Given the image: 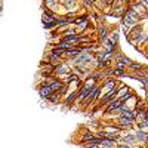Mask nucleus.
<instances>
[{
  "label": "nucleus",
  "mask_w": 148,
  "mask_h": 148,
  "mask_svg": "<svg viewBox=\"0 0 148 148\" xmlns=\"http://www.w3.org/2000/svg\"><path fill=\"white\" fill-rule=\"evenodd\" d=\"M79 95H80V92L79 90H73L71 93H70V96L65 99V105H71V104H74V101L79 98Z\"/></svg>",
  "instance_id": "7"
},
{
  "label": "nucleus",
  "mask_w": 148,
  "mask_h": 148,
  "mask_svg": "<svg viewBox=\"0 0 148 148\" xmlns=\"http://www.w3.org/2000/svg\"><path fill=\"white\" fill-rule=\"evenodd\" d=\"M65 83H62L61 80H56V79H53L52 82H51V88L53 89V92H59L61 89H62V86H64Z\"/></svg>",
  "instance_id": "8"
},
{
  "label": "nucleus",
  "mask_w": 148,
  "mask_h": 148,
  "mask_svg": "<svg viewBox=\"0 0 148 148\" xmlns=\"http://www.w3.org/2000/svg\"><path fill=\"white\" fill-rule=\"evenodd\" d=\"M102 3H105V5H108V3H111V0H101Z\"/></svg>",
  "instance_id": "27"
},
{
  "label": "nucleus",
  "mask_w": 148,
  "mask_h": 148,
  "mask_svg": "<svg viewBox=\"0 0 148 148\" xmlns=\"http://www.w3.org/2000/svg\"><path fill=\"white\" fill-rule=\"evenodd\" d=\"M52 55H56V56H64V55H65V49L55 47V49H52Z\"/></svg>",
  "instance_id": "15"
},
{
  "label": "nucleus",
  "mask_w": 148,
  "mask_h": 148,
  "mask_svg": "<svg viewBox=\"0 0 148 148\" xmlns=\"http://www.w3.org/2000/svg\"><path fill=\"white\" fill-rule=\"evenodd\" d=\"M116 145H117L116 139H108V138L102 139V144H101V147H116Z\"/></svg>",
  "instance_id": "13"
},
{
  "label": "nucleus",
  "mask_w": 148,
  "mask_h": 148,
  "mask_svg": "<svg viewBox=\"0 0 148 148\" xmlns=\"http://www.w3.org/2000/svg\"><path fill=\"white\" fill-rule=\"evenodd\" d=\"M130 0H121V3H129Z\"/></svg>",
  "instance_id": "28"
},
{
  "label": "nucleus",
  "mask_w": 148,
  "mask_h": 148,
  "mask_svg": "<svg viewBox=\"0 0 148 148\" xmlns=\"http://www.w3.org/2000/svg\"><path fill=\"white\" fill-rule=\"evenodd\" d=\"M86 25H88V19H86L84 22H82V24H79V27H80V31H83V30L86 28Z\"/></svg>",
  "instance_id": "24"
},
{
  "label": "nucleus",
  "mask_w": 148,
  "mask_h": 148,
  "mask_svg": "<svg viewBox=\"0 0 148 148\" xmlns=\"http://www.w3.org/2000/svg\"><path fill=\"white\" fill-rule=\"evenodd\" d=\"M83 51V47H71V49H68V51H65V58H70V59H74L80 52Z\"/></svg>",
  "instance_id": "4"
},
{
  "label": "nucleus",
  "mask_w": 148,
  "mask_h": 148,
  "mask_svg": "<svg viewBox=\"0 0 148 148\" xmlns=\"http://www.w3.org/2000/svg\"><path fill=\"white\" fill-rule=\"evenodd\" d=\"M84 3H86V6H92V2H90V0H84Z\"/></svg>",
  "instance_id": "26"
},
{
  "label": "nucleus",
  "mask_w": 148,
  "mask_h": 148,
  "mask_svg": "<svg viewBox=\"0 0 148 148\" xmlns=\"http://www.w3.org/2000/svg\"><path fill=\"white\" fill-rule=\"evenodd\" d=\"M99 37L104 42L108 39V30H107V27H99Z\"/></svg>",
  "instance_id": "14"
},
{
  "label": "nucleus",
  "mask_w": 148,
  "mask_h": 148,
  "mask_svg": "<svg viewBox=\"0 0 148 148\" xmlns=\"http://www.w3.org/2000/svg\"><path fill=\"white\" fill-rule=\"evenodd\" d=\"M147 42H148V36H147Z\"/></svg>",
  "instance_id": "29"
},
{
  "label": "nucleus",
  "mask_w": 148,
  "mask_h": 148,
  "mask_svg": "<svg viewBox=\"0 0 148 148\" xmlns=\"http://www.w3.org/2000/svg\"><path fill=\"white\" fill-rule=\"evenodd\" d=\"M129 92H130V89H127V88H125V86H123L121 90H119V92H117V98L125 96V95H126V93H129Z\"/></svg>",
  "instance_id": "18"
},
{
  "label": "nucleus",
  "mask_w": 148,
  "mask_h": 148,
  "mask_svg": "<svg viewBox=\"0 0 148 148\" xmlns=\"http://www.w3.org/2000/svg\"><path fill=\"white\" fill-rule=\"evenodd\" d=\"M39 93H40V96L42 98H45V99H47L49 96H51L52 93H53V89L51 88V84H42L40 86V89H39Z\"/></svg>",
  "instance_id": "3"
},
{
  "label": "nucleus",
  "mask_w": 148,
  "mask_h": 148,
  "mask_svg": "<svg viewBox=\"0 0 148 148\" xmlns=\"http://www.w3.org/2000/svg\"><path fill=\"white\" fill-rule=\"evenodd\" d=\"M116 58H117V61H121V62H125L126 65H130L132 64V61L129 58H126L125 55H116Z\"/></svg>",
  "instance_id": "17"
},
{
  "label": "nucleus",
  "mask_w": 148,
  "mask_h": 148,
  "mask_svg": "<svg viewBox=\"0 0 148 148\" xmlns=\"http://www.w3.org/2000/svg\"><path fill=\"white\" fill-rule=\"evenodd\" d=\"M136 141H138V138H136V133H135V135H133V133L125 135V138H123V142H126L129 147H130V145H133Z\"/></svg>",
  "instance_id": "6"
},
{
  "label": "nucleus",
  "mask_w": 148,
  "mask_h": 148,
  "mask_svg": "<svg viewBox=\"0 0 148 148\" xmlns=\"http://www.w3.org/2000/svg\"><path fill=\"white\" fill-rule=\"evenodd\" d=\"M46 3H47V6H53V5H56V0H46Z\"/></svg>",
  "instance_id": "25"
},
{
  "label": "nucleus",
  "mask_w": 148,
  "mask_h": 148,
  "mask_svg": "<svg viewBox=\"0 0 148 148\" xmlns=\"http://www.w3.org/2000/svg\"><path fill=\"white\" fill-rule=\"evenodd\" d=\"M49 62H51L53 67H58V65L62 64V61H61V56H56V55L51 53V56H49Z\"/></svg>",
  "instance_id": "10"
},
{
  "label": "nucleus",
  "mask_w": 148,
  "mask_h": 148,
  "mask_svg": "<svg viewBox=\"0 0 148 148\" xmlns=\"http://www.w3.org/2000/svg\"><path fill=\"white\" fill-rule=\"evenodd\" d=\"M86 19H88L86 16H79V18H76V19H74V22H76V24H82V22H84Z\"/></svg>",
  "instance_id": "23"
},
{
  "label": "nucleus",
  "mask_w": 148,
  "mask_h": 148,
  "mask_svg": "<svg viewBox=\"0 0 148 148\" xmlns=\"http://www.w3.org/2000/svg\"><path fill=\"white\" fill-rule=\"evenodd\" d=\"M101 90H102V86H99V84H95V88L90 90V93L86 96V99L83 101L84 102V105H89L90 102H93L96 98H99L101 96Z\"/></svg>",
  "instance_id": "1"
},
{
  "label": "nucleus",
  "mask_w": 148,
  "mask_h": 148,
  "mask_svg": "<svg viewBox=\"0 0 148 148\" xmlns=\"http://www.w3.org/2000/svg\"><path fill=\"white\" fill-rule=\"evenodd\" d=\"M92 59H93V56H92L88 51H82L76 58L73 59V62L76 64V65H77V64H88V62H90Z\"/></svg>",
  "instance_id": "2"
},
{
  "label": "nucleus",
  "mask_w": 148,
  "mask_h": 148,
  "mask_svg": "<svg viewBox=\"0 0 148 148\" xmlns=\"http://www.w3.org/2000/svg\"><path fill=\"white\" fill-rule=\"evenodd\" d=\"M70 71H71V68L67 67V65H64V64H61V65L55 67V73L58 74V76H68Z\"/></svg>",
  "instance_id": "5"
},
{
  "label": "nucleus",
  "mask_w": 148,
  "mask_h": 148,
  "mask_svg": "<svg viewBox=\"0 0 148 148\" xmlns=\"http://www.w3.org/2000/svg\"><path fill=\"white\" fill-rule=\"evenodd\" d=\"M53 21H56L55 16L49 15V14H43V27H45V25H49V24H52Z\"/></svg>",
  "instance_id": "12"
},
{
  "label": "nucleus",
  "mask_w": 148,
  "mask_h": 148,
  "mask_svg": "<svg viewBox=\"0 0 148 148\" xmlns=\"http://www.w3.org/2000/svg\"><path fill=\"white\" fill-rule=\"evenodd\" d=\"M64 83H67L68 86H70L71 83H79V76H77V74H68Z\"/></svg>",
  "instance_id": "11"
},
{
  "label": "nucleus",
  "mask_w": 148,
  "mask_h": 148,
  "mask_svg": "<svg viewBox=\"0 0 148 148\" xmlns=\"http://www.w3.org/2000/svg\"><path fill=\"white\" fill-rule=\"evenodd\" d=\"M71 22V19H58V27H64V25H68Z\"/></svg>",
  "instance_id": "19"
},
{
  "label": "nucleus",
  "mask_w": 148,
  "mask_h": 148,
  "mask_svg": "<svg viewBox=\"0 0 148 148\" xmlns=\"http://www.w3.org/2000/svg\"><path fill=\"white\" fill-rule=\"evenodd\" d=\"M116 84H117V80H108V82H105V83H104V88L110 90V89L116 88Z\"/></svg>",
  "instance_id": "16"
},
{
  "label": "nucleus",
  "mask_w": 148,
  "mask_h": 148,
  "mask_svg": "<svg viewBox=\"0 0 148 148\" xmlns=\"http://www.w3.org/2000/svg\"><path fill=\"white\" fill-rule=\"evenodd\" d=\"M129 67H130L133 71H141V68H142V65H141V64H136V62H132Z\"/></svg>",
  "instance_id": "20"
},
{
  "label": "nucleus",
  "mask_w": 148,
  "mask_h": 148,
  "mask_svg": "<svg viewBox=\"0 0 148 148\" xmlns=\"http://www.w3.org/2000/svg\"><path fill=\"white\" fill-rule=\"evenodd\" d=\"M58 96H59V95H56V92H53V93H52L51 96L47 98V99L51 101V102H56V101H58Z\"/></svg>",
  "instance_id": "22"
},
{
  "label": "nucleus",
  "mask_w": 148,
  "mask_h": 148,
  "mask_svg": "<svg viewBox=\"0 0 148 148\" xmlns=\"http://www.w3.org/2000/svg\"><path fill=\"white\" fill-rule=\"evenodd\" d=\"M65 6L68 9H73L74 6H76V2H74V0H65Z\"/></svg>",
  "instance_id": "21"
},
{
  "label": "nucleus",
  "mask_w": 148,
  "mask_h": 148,
  "mask_svg": "<svg viewBox=\"0 0 148 148\" xmlns=\"http://www.w3.org/2000/svg\"><path fill=\"white\" fill-rule=\"evenodd\" d=\"M136 138H138L139 142H147L148 141V132H144L142 129H139L136 132Z\"/></svg>",
  "instance_id": "9"
}]
</instances>
